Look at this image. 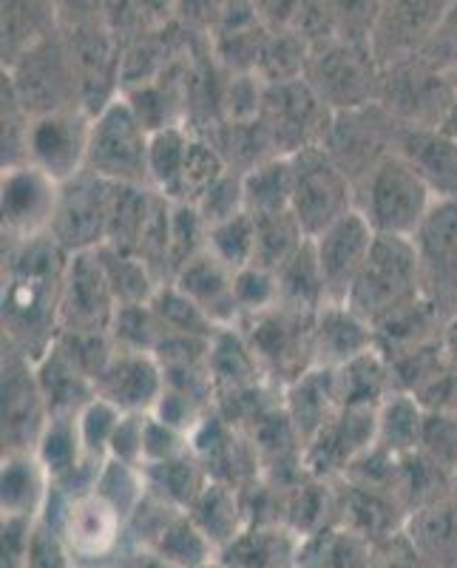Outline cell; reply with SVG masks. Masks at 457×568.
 Masks as SVG:
<instances>
[{
    "label": "cell",
    "instance_id": "44",
    "mask_svg": "<svg viewBox=\"0 0 457 568\" xmlns=\"http://www.w3.org/2000/svg\"><path fill=\"white\" fill-rule=\"evenodd\" d=\"M227 171H231V165H227L225 154L207 136L194 134L185 160V171H182V185L176 202H191V205H196Z\"/></svg>",
    "mask_w": 457,
    "mask_h": 568
},
{
    "label": "cell",
    "instance_id": "59",
    "mask_svg": "<svg viewBox=\"0 0 457 568\" xmlns=\"http://www.w3.org/2000/svg\"><path fill=\"white\" fill-rule=\"evenodd\" d=\"M440 129L449 131L451 136H457V98H455V103H451L449 114H446V120H444V125H440Z\"/></svg>",
    "mask_w": 457,
    "mask_h": 568
},
{
    "label": "cell",
    "instance_id": "29",
    "mask_svg": "<svg viewBox=\"0 0 457 568\" xmlns=\"http://www.w3.org/2000/svg\"><path fill=\"white\" fill-rule=\"evenodd\" d=\"M302 568H378L375 546L347 526H327L304 537Z\"/></svg>",
    "mask_w": 457,
    "mask_h": 568
},
{
    "label": "cell",
    "instance_id": "56",
    "mask_svg": "<svg viewBox=\"0 0 457 568\" xmlns=\"http://www.w3.org/2000/svg\"><path fill=\"white\" fill-rule=\"evenodd\" d=\"M54 9L60 32L105 23V0H54Z\"/></svg>",
    "mask_w": 457,
    "mask_h": 568
},
{
    "label": "cell",
    "instance_id": "21",
    "mask_svg": "<svg viewBox=\"0 0 457 568\" xmlns=\"http://www.w3.org/2000/svg\"><path fill=\"white\" fill-rule=\"evenodd\" d=\"M395 151L420 174L438 200H457V136L444 129H400Z\"/></svg>",
    "mask_w": 457,
    "mask_h": 568
},
{
    "label": "cell",
    "instance_id": "50",
    "mask_svg": "<svg viewBox=\"0 0 457 568\" xmlns=\"http://www.w3.org/2000/svg\"><path fill=\"white\" fill-rule=\"evenodd\" d=\"M27 568H78L65 537L52 524H45L43 517L34 520Z\"/></svg>",
    "mask_w": 457,
    "mask_h": 568
},
{
    "label": "cell",
    "instance_id": "17",
    "mask_svg": "<svg viewBox=\"0 0 457 568\" xmlns=\"http://www.w3.org/2000/svg\"><path fill=\"white\" fill-rule=\"evenodd\" d=\"M449 0H380L369 29V45L380 65L415 58L426 49Z\"/></svg>",
    "mask_w": 457,
    "mask_h": 568
},
{
    "label": "cell",
    "instance_id": "41",
    "mask_svg": "<svg viewBox=\"0 0 457 568\" xmlns=\"http://www.w3.org/2000/svg\"><path fill=\"white\" fill-rule=\"evenodd\" d=\"M151 311H154L156 322L162 324L167 336H187V338H213L216 324L196 307L185 293L176 287L174 282H165L151 298Z\"/></svg>",
    "mask_w": 457,
    "mask_h": 568
},
{
    "label": "cell",
    "instance_id": "30",
    "mask_svg": "<svg viewBox=\"0 0 457 568\" xmlns=\"http://www.w3.org/2000/svg\"><path fill=\"white\" fill-rule=\"evenodd\" d=\"M58 32L54 0H3V65Z\"/></svg>",
    "mask_w": 457,
    "mask_h": 568
},
{
    "label": "cell",
    "instance_id": "37",
    "mask_svg": "<svg viewBox=\"0 0 457 568\" xmlns=\"http://www.w3.org/2000/svg\"><path fill=\"white\" fill-rule=\"evenodd\" d=\"M98 256L103 262L105 276H109L111 291H114L120 307H125V304H149L162 287L160 276L151 271V265L140 253L116 251V247L103 245Z\"/></svg>",
    "mask_w": 457,
    "mask_h": 568
},
{
    "label": "cell",
    "instance_id": "47",
    "mask_svg": "<svg viewBox=\"0 0 457 568\" xmlns=\"http://www.w3.org/2000/svg\"><path fill=\"white\" fill-rule=\"evenodd\" d=\"M236 311L238 324L271 313L282 307V291H278V273L262 265H247L236 271Z\"/></svg>",
    "mask_w": 457,
    "mask_h": 568
},
{
    "label": "cell",
    "instance_id": "20",
    "mask_svg": "<svg viewBox=\"0 0 457 568\" xmlns=\"http://www.w3.org/2000/svg\"><path fill=\"white\" fill-rule=\"evenodd\" d=\"M378 347V333L347 304H324L313 316V364L338 369Z\"/></svg>",
    "mask_w": 457,
    "mask_h": 568
},
{
    "label": "cell",
    "instance_id": "33",
    "mask_svg": "<svg viewBox=\"0 0 457 568\" xmlns=\"http://www.w3.org/2000/svg\"><path fill=\"white\" fill-rule=\"evenodd\" d=\"M194 134L187 125H165L160 131H151V149H149V185L156 194L167 196L176 202L182 185V171H185L187 151H191Z\"/></svg>",
    "mask_w": 457,
    "mask_h": 568
},
{
    "label": "cell",
    "instance_id": "38",
    "mask_svg": "<svg viewBox=\"0 0 457 568\" xmlns=\"http://www.w3.org/2000/svg\"><path fill=\"white\" fill-rule=\"evenodd\" d=\"M253 220H256V262L253 265L282 271L307 245L309 236L298 225L293 211L258 213Z\"/></svg>",
    "mask_w": 457,
    "mask_h": 568
},
{
    "label": "cell",
    "instance_id": "49",
    "mask_svg": "<svg viewBox=\"0 0 457 568\" xmlns=\"http://www.w3.org/2000/svg\"><path fill=\"white\" fill-rule=\"evenodd\" d=\"M420 458L438 466L444 475L457 471V413L451 409H431L426 413L424 438L418 446Z\"/></svg>",
    "mask_w": 457,
    "mask_h": 568
},
{
    "label": "cell",
    "instance_id": "16",
    "mask_svg": "<svg viewBox=\"0 0 457 568\" xmlns=\"http://www.w3.org/2000/svg\"><path fill=\"white\" fill-rule=\"evenodd\" d=\"M375 227L369 220L355 207L344 213L342 220L333 222L327 231L313 236V251L318 258V271L324 278V291H327V304H344L349 291H353L355 278L360 267L367 262L369 251L375 245Z\"/></svg>",
    "mask_w": 457,
    "mask_h": 568
},
{
    "label": "cell",
    "instance_id": "1",
    "mask_svg": "<svg viewBox=\"0 0 457 568\" xmlns=\"http://www.w3.org/2000/svg\"><path fill=\"white\" fill-rule=\"evenodd\" d=\"M69 253L52 240L9 242L3 256V333L9 347L40 362L60 336Z\"/></svg>",
    "mask_w": 457,
    "mask_h": 568
},
{
    "label": "cell",
    "instance_id": "5",
    "mask_svg": "<svg viewBox=\"0 0 457 568\" xmlns=\"http://www.w3.org/2000/svg\"><path fill=\"white\" fill-rule=\"evenodd\" d=\"M149 149L151 129L142 123L131 100L120 94L91 116L85 171L111 185H149Z\"/></svg>",
    "mask_w": 457,
    "mask_h": 568
},
{
    "label": "cell",
    "instance_id": "4",
    "mask_svg": "<svg viewBox=\"0 0 457 568\" xmlns=\"http://www.w3.org/2000/svg\"><path fill=\"white\" fill-rule=\"evenodd\" d=\"M380 71L369 40L338 34L309 49L304 80L333 114H349L378 103Z\"/></svg>",
    "mask_w": 457,
    "mask_h": 568
},
{
    "label": "cell",
    "instance_id": "6",
    "mask_svg": "<svg viewBox=\"0 0 457 568\" xmlns=\"http://www.w3.org/2000/svg\"><path fill=\"white\" fill-rule=\"evenodd\" d=\"M457 98L446 71L424 54L384 65L378 105L400 129H440Z\"/></svg>",
    "mask_w": 457,
    "mask_h": 568
},
{
    "label": "cell",
    "instance_id": "36",
    "mask_svg": "<svg viewBox=\"0 0 457 568\" xmlns=\"http://www.w3.org/2000/svg\"><path fill=\"white\" fill-rule=\"evenodd\" d=\"M347 495H344V524L349 531L360 535L364 540H369L375 546L378 540H393L398 524H395V506L393 497H384L380 489L373 486L353 484L347 486Z\"/></svg>",
    "mask_w": 457,
    "mask_h": 568
},
{
    "label": "cell",
    "instance_id": "10",
    "mask_svg": "<svg viewBox=\"0 0 457 568\" xmlns=\"http://www.w3.org/2000/svg\"><path fill=\"white\" fill-rule=\"evenodd\" d=\"M111 194H114V185L91 171L63 182L49 236L69 256L100 251L109 236Z\"/></svg>",
    "mask_w": 457,
    "mask_h": 568
},
{
    "label": "cell",
    "instance_id": "35",
    "mask_svg": "<svg viewBox=\"0 0 457 568\" xmlns=\"http://www.w3.org/2000/svg\"><path fill=\"white\" fill-rule=\"evenodd\" d=\"M278 273V291H282V307L296 313L316 316L327 304V291H324V278L318 271V258L313 251V242L296 253Z\"/></svg>",
    "mask_w": 457,
    "mask_h": 568
},
{
    "label": "cell",
    "instance_id": "46",
    "mask_svg": "<svg viewBox=\"0 0 457 568\" xmlns=\"http://www.w3.org/2000/svg\"><path fill=\"white\" fill-rule=\"evenodd\" d=\"M120 420H123V409L116 407V404H111V400L103 398L100 393L78 413L80 444H83V453L89 455L94 464H105V460H109L111 440H114Z\"/></svg>",
    "mask_w": 457,
    "mask_h": 568
},
{
    "label": "cell",
    "instance_id": "40",
    "mask_svg": "<svg viewBox=\"0 0 457 568\" xmlns=\"http://www.w3.org/2000/svg\"><path fill=\"white\" fill-rule=\"evenodd\" d=\"M415 549L420 551L424 560L446 562L457 557V515L451 506L435 504L415 509L413 535H409Z\"/></svg>",
    "mask_w": 457,
    "mask_h": 568
},
{
    "label": "cell",
    "instance_id": "3",
    "mask_svg": "<svg viewBox=\"0 0 457 568\" xmlns=\"http://www.w3.org/2000/svg\"><path fill=\"white\" fill-rule=\"evenodd\" d=\"M355 194H358L355 207L367 216L375 233L406 236V240H415L431 207L440 202L398 151L384 156L360 176Z\"/></svg>",
    "mask_w": 457,
    "mask_h": 568
},
{
    "label": "cell",
    "instance_id": "43",
    "mask_svg": "<svg viewBox=\"0 0 457 568\" xmlns=\"http://www.w3.org/2000/svg\"><path fill=\"white\" fill-rule=\"evenodd\" d=\"M309 45L307 40L298 38L293 29H282V32H271L264 40L262 58L256 63V74L264 85L271 83H287V80H302L304 69H307Z\"/></svg>",
    "mask_w": 457,
    "mask_h": 568
},
{
    "label": "cell",
    "instance_id": "60",
    "mask_svg": "<svg viewBox=\"0 0 457 568\" xmlns=\"http://www.w3.org/2000/svg\"><path fill=\"white\" fill-rule=\"evenodd\" d=\"M449 80H451V83H455V89H457V69L449 71Z\"/></svg>",
    "mask_w": 457,
    "mask_h": 568
},
{
    "label": "cell",
    "instance_id": "42",
    "mask_svg": "<svg viewBox=\"0 0 457 568\" xmlns=\"http://www.w3.org/2000/svg\"><path fill=\"white\" fill-rule=\"evenodd\" d=\"M207 253L216 256L233 273L256 262V220L242 211L222 222L207 225Z\"/></svg>",
    "mask_w": 457,
    "mask_h": 568
},
{
    "label": "cell",
    "instance_id": "14",
    "mask_svg": "<svg viewBox=\"0 0 457 568\" xmlns=\"http://www.w3.org/2000/svg\"><path fill=\"white\" fill-rule=\"evenodd\" d=\"M116 302L98 251L69 256L60 298V333H111Z\"/></svg>",
    "mask_w": 457,
    "mask_h": 568
},
{
    "label": "cell",
    "instance_id": "52",
    "mask_svg": "<svg viewBox=\"0 0 457 568\" xmlns=\"http://www.w3.org/2000/svg\"><path fill=\"white\" fill-rule=\"evenodd\" d=\"M200 213L205 216L207 225L213 222H222L227 216H236V213L245 211V191H242V174H233L227 171L216 185L196 202Z\"/></svg>",
    "mask_w": 457,
    "mask_h": 568
},
{
    "label": "cell",
    "instance_id": "26",
    "mask_svg": "<svg viewBox=\"0 0 457 568\" xmlns=\"http://www.w3.org/2000/svg\"><path fill=\"white\" fill-rule=\"evenodd\" d=\"M395 389L398 387H395L393 364L380 347L369 349V353L358 355V358L335 369V393H338L342 409H378Z\"/></svg>",
    "mask_w": 457,
    "mask_h": 568
},
{
    "label": "cell",
    "instance_id": "34",
    "mask_svg": "<svg viewBox=\"0 0 457 568\" xmlns=\"http://www.w3.org/2000/svg\"><path fill=\"white\" fill-rule=\"evenodd\" d=\"M151 551L171 562L174 568H211L220 560L216 542L196 526V520L187 511L180 515L165 526L160 540L151 546Z\"/></svg>",
    "mask_w": 457,
    "mask_h": 568
},
{
    "label": "cell",
    "instance_id": "19",
    "mask_svg": "<svg viewBox=\"0 0 457 568\" xmlns=\"http://www.w3.org/2000/svg\"><path fill=\"white\" fill-rule=\"evenodd\" d=\"M98 393L123 413H154L165 393V369L154 353L114 349L98 378Z\"/></svg>",
    "mask_w": 457,
    "mask_h": 568
},
{
    "label": "cell",
    "instance_id": "25",
    "mask_svg": "<svg viewBox=\"0 0 457 568\" xmlns=\"http://www.w3.org/2000/svg\"><path fill=\"white\" fill-rule=\"evenodd\" d=\"M52 491V478L34 453H3L0 469V506L3 517L38 520Z\"/></svg>",
    "mask_w": 457,
    "mask_h": 568
},
{
    "label": "cell",
    "instance_id": "22",
    "mask_svg": "<svg viewBox=\"0 0 457 568\" xmlns=\"http://www.w3.org/2000/svg\"><path fill=\"white\" fill-rule=\"evenodd\" d=\"M171 282L211 318L216 327H236V273L211 253H200L174 273Z\"/></svg>",
    "mask_w": 457,
    "mask_h": 568
},
{
    "label": "cell",
    "instance_id": "2",
    "mask_svg": "<svg viewBox=\"0 0 457 568\" xmlns=\"http://www.w3.org/2000/svg\"><path fill=\"white\" fill-rule=\"evenodd\" d=\"M424 296V271H420L415 240L378 233L344 304L360 318H367L373 327H378L380 322H387L389 316L420 302Z\"/></svg>",
    "mask_w": 457,
    "mask_h": 568
},
{
    "label": "cell",
    "instance_id": "48",
    "mask_svg": "<svg viewBox=\"0 0 457 568\" xmlns=\"http://www.w3.org/2000/svg\"><path fill=\"white\" fill-rule=\"evenodd\" d=\"M207 251V222L191 202L171 205V278L191 258Z\"/></svg>",
    "mask_w": 457,
    "mask_h": 568
},
{
    "label": "cell",
    "instance_id": "11",
    "mask_svg": "<svg viewBox=\"0 0 457 568\" xmlns=\"http://www.w3.org/2000/svg\"><path fill=\"white\" fill-rule=\"evenodd\" d=\"M91 114L85 109H60L32 116L27 136V162L52 176L69 182L89 165Z\"/></svg>",
    "mask_w": 457,
    "mask_h": 568
},
{
    "label": "cell",
    "instance_id": "15",
    "mask_svg": "<svg viewBox=\"0 0 457 568\" xmlns=\"http://www.w3.org/2000/svg\"><path fill=\"white\" fill-rule=\"evenodd\" d=\"M49 420L38 367L29 355L3 344V449L34 453L40 433Z\"/></svg>",
    "mask_w": 457,
    "mask_h": 568
},
{
    "label": "cell",
    "instance_id": "9",
    "mask_svg": "<svg viewBox=\"0 0 457 568\" xmlns=\"http://www.w3.org/2000/svg\"><path fill=\"white\" fill-rule=\"evenodd\" d=\"M256 120L262 123L273 154L293 156L313 145H324L335 114L302 78L264 85Z\"/></svg>",
    "mask_w": 457,
    "mask_h": 568
},
{
    "label": "cell",
    "instance_id": "12",
    "mask_svg": "<svg viewBox=\"0 0 457 568\" xmlns=\"http://www.w3.org/2000/svg\"><path fill=\"white\" fill-rule=\"evenodd\" d=\"M78 78L80 105L91 116L123 94V45L105 23L63 32Z\"/></svg>",
    "mask_w": 457,
    "mask_h": 568
},
{
    "label": "cell",
    "instance_id": "45",
    "mask_svg": "<svg viewBox=\"0 0 457 568\" xmlns=\"http://www.w3.org/2000/svg\"><path fill=\"white\" fill-rule=\"evenodd\" d=\"M94 491H98L103 500H109V504L125 517V524H129V517L134 515L136 506L142 504V497L149 495V478H145V469H142V466H131L123 464V460L109 458L100 466Z\"/></svg>",
    "mask_w": 457,
    "mask_h": 568
},
{
    "label": "cell",
    "instance_id": "24",
    "mask_svg": "<svg viewBox=\"0 0 457 568\" xmlns=\"http://www.w3.org/2000/svg\"><path fill=\"white\" fill-rule=\"evenodd\" d=\"M338 393H335V369L329 367H309L296 382L287 384V400L284 413L296 426L298 438L307 446L309 440L322 433L324 426L338 415Z\"/></svg>",
    "mask_w": 457,
    "mask_h": 568
},
{
    "label": "cell",
    "instance_id": "7",
    "mask_svg": "<svg viewBox=\"0 0 457 568\" xmlns=\"http://www.w3.org/2000/svg\"><path fill=\"white\" fill-rule=\"evenodd\" d=\"M3 85L12 91L29 116L60 109H83L69 45L60 29L27 49L18 60L3 65Z\"/></svg>",
    "mask_w": 457,
    "mask_h": 568
},
{
    "label": "cell",
    "instance_id": "32",
    "mask_svg": "<svg viewBox=\"0 0 457 568\" xmlns=\"http://www.w3.org/2000/svg\"><path fill=\"white\" fill-rule=\"evenodd\" d=\"M245 211L258 213L291 211L293 200V160L291 156H267L242 174Z\"/></svg>",
    "mask_w": 457,
    "mask_h": 568
},
{
    "label": "cell",
    "instance_id": "61",
    "mask_svg": "<svg viewBox=\"0 0 457 568\" xmlns=\"http://www.w3.org/2000/svg\"><path fill=\"white\" fill-rule=\"evenodd\" d=\"M211 568H222V566H220V562H216V566H211Z\"/></svg>",
    "mask_w": 457,
    "mask_h": 568
},
{
    "label": "cell",
    "instance_id": "58",
    "mask_svg": "<svg viewBox=\"0 0 457 568\" xmlns=\"http://www.w3.org/2000/svg\"><path fill=\"white\" fill-rule=\"evenodd\" d=\"M440 347H444L446 364H449V369L457 378V313L446 318L444 333H440Z\"/></svg>",
    "mask_w": 457,
    "mask_h": 568
},
{
    "label": "cell",
    "instance_id": "8",
    "mask_svg": "<svg viewBox=\"0 0 457 568\" xmlns=\"http://www.w3.org/2000/svg\"><path fill=\"white\" fill-rule=\"evenodd\" d=\"M293 160V200L291 211L309 240L327 231L344 213L355 211V182L347 171L333 160L324 145H313Z\"/></svg>",
    "mask_w": 457,
    "mask_h": 568
},
{
    "label": "cell",
    "instance_id": "39",
    "mask_svg": "<svg viewBox=\"0 0 457 568\" xmlns=\"http://www.w3.org/2000/svg\"><path fill=\"white\" fill-rule=\"evenodd\" d=\"M145 478H149V489L154 495L165 497L167 504H174L176 509H185L194 504L196 495L205 489L211 475L205 471L202 460L196 458L194 449L182 458L165 460V464L145 466Z\"/></svg>",
    "mask_w": 457,
    "mask_h": 568
},
{
    "label": "cell",
    "instance_id": "51",
    "mask_svg": "<svg viewBox=\"0 0 457 568\" xmlns=\"http://www.w3.org/2000/svg\"><path fill=\"white\" fill-rule=\"evenodd\" d=\"M194 449L191 446V435L176 429V426L165 424L160 420L156 415H149V424H145V466H154V464H165V460H174L182 458Z\"/></svg>",
    "mask_w": 457,
    "mask_h": 568
},
{
    "label": "cell",
    "instance_id": "54",
    "mask_svg": "<svg viewBox=\"0 0 457 568\" xmlns=\"http://www.w3.org/2000/svg\"><path fill=\"white\" fill-rule=\"evenodd\" d=\"M420 54L446 74L457 69V0H449L438 29H435V34H431V40Z\"/></svg>",
    "mask_w": 457,
    "mask_h": 568
},
{
    "label": "cell",
    "instance_id": "13",
    "mask_svg": "<svg viewBox=\"0 0 457 568\" xmlns=\"http://www.w3.org/2000/svg\"><path fill=\"white\" fill-rule=\"evenodd\" d=\"M60 200V182L40 169L23 162L3 169L0 180V213H3V240L29 242L49 236L54 207Z\"/></svg>",
    "mask_w": 457,
    "mask_h": 568
},
{
    "label": "cell",
    "instance_id": "23",
    "mask_svg": "<svg viewBox=\"0 0 457 568\" xmlns=\"http://www.w3.org/2000/svg\"><path fill=\"white\" fill-rule=\"evenodd\" d=\"M304 537L278 520L251 524L220 551L222 568H302Z\"/></svg>",
    "mask_w": 457,
    "mask_h": 568
},
{
    "label": "cell",
    "instance_id": "28",
    "mask_svg": "<svg viewBox=\"0 0 457 568\" xmlns=\"http://www.w3.org/2000/svg\"><path fill=\"white\" fill-rule=\"evenodd\" d=\"M429 409L420 404L415 395L395 389L384 404L378 407L375 418V446L380 453L393 455V458H406L415 455L424 438V424Z\"/></svg>",
    "mask_w": 457,
    "mask_h": 568
},
{
    "label": "cell",
    "instance_id": "18",
    "mask_svg": "<svg viewBox=\"0 0 457 568\" xmlns=\"http://www.w3.org/2000/svg\"><path fill=\"white\" fill-rule=\"evenodd\" d=\"M415 247L424 271L426 296L446 318L457 313V200H440L431 207Z\"/></svg>",
    "mask_w": 457,
    "mask_h": 568
},
{
    "label": "cell",
    "instance_id": "57",
    "mask_svg": "<svg viewBox=\"0 0 457 568\" xmlns=\"http://www.w3.org/2000/svg\"><path fill=\"white\" fill-rule=\"evenodd\" d=\"M302 3L304 0H253V9L271 32H282V29L293 27Z\"/></svg>",
    "mask_w": 457,
    "mask_h": 568
},
{
    "label": "cell",
    "instance_id": "53",
    "mask_svg": "<svg viewBox=\"0 0 457 568\" xmlns=\"http://www.w3.org/2000/svg\"><path fill=\"white\" fill-rule=\"evenodd\" d=\"M151 413H123V420L116 426L114 440H111L109 458L123 460V464L142 466L145 464V424Z\"/></svg>",
    "mask_w": 457,
    "mask_h": 568
},
{
    "label": "cell",
    "instance_id": "31",
    "mask_svg": "<svg viewBox=\"0 0 457 568\" xmlns=\"http://www.w3.org/2000/svg\"><path fill=\"white\" fill-rule=\"evenodd\" d=\"M156 202H160V194L149 185H114L105 245L136 253Z\"/></svg>",
    "mask_w": 457,
    "mask_h": 568
},
{
    "label": "cell",
    "instance_id": "55",
    "mask_svg": "<svg viewBox=\"0 0 457 568\" xmlns=\"http://www.w3.org/2000/svg\"><path fill=\"white\" fill-rule=\"evenodd\" d=\"M32 529L29 517H3V568H27Z\"/></svg>",
    "mask_w": 457,
    "mask_h": 568
},
{
    "label": "cell",
    "instance_id": "27",
    "mask_svg": "<svg viewBox=\"0 0 457 568\" xmlns=\"http://www.w3.org/2000/svg\"><path fill=\"white\" fill-rule=\"evenodd\" d=\"M187 515L194 517L196 526L216 542V549H225L227 542L236 540L251 526L245 495L242 489L225 480H207L205 489L187 506Z\"/></svg>",
    "mask_w": 457,
    "mask_h": 568
}]
</instances>
